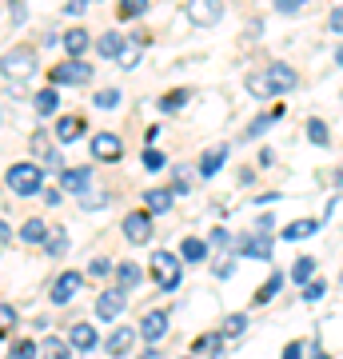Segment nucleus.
<instances>
[{
	"label": "nucleus",
	"mask_w": 343,
	"mask_h": 359,
	"mask_svg": "<svg viewBox=\"0 0 343 359\" xmlns=\"http://www.w3.org/2000/svg\"><path fill=\"white\" fill-rule=\"evenodd\" d=\"M0 72L8 80H28L36 72V48H28V44H16L0 56Z\"/></svg>",
	"instance_id": "f257e3e1"
},
{
	"label": "nucleus",
	"mask_w": 343,
	"mask_h": 359,
	"mask_svg": "<svg viewBox=\"0 0 343 359\" xmlns=\"http://www.w3.org/2000/svg\"><path fill=\"white\" fill-rule=\"evenodd\" d=\"M4 184H8V192L16 196H36L40 184H44V172L36 164H13L4 172Z\"/></svg>",
	"instance_id": "f03ea898"
},
{
	"label": "nucleus",
	"mask_w": 343,
	"mask_h": 359,
	"mask_svg": "<svg viewBox=\"0 0 343 359\" xmlns=\"http://www.w3.org/2000/svg\"><path fill=\"white\" fill-rule=\"evenodd\" d=\"M152 276H156V283H160L164 292H176L180 276H184L180 256H172V252H156V256H152Z\"/></svg>",
	"instance_id": "7ed1b4c3"
},
{
	"label": "nucleus",
	"mask_w": 343,
	"mask_h": 359,
	"mask_svg": "<svg viewBox=\"0 0 343 359\" xmlns=\"http://www.w3.org/2000/svg\"><path fill=\"white\" fill-rule=\"evenodd\" d=\"M188 20L196 28H212L224 20V0H188Z\"/></svg>",
	"instance_id": "20e7f679"
},
{
	"label": "nucleus",
	"mask_w": 343,
	"mask_h": 359,
	"mask_svg": "<svg viewBox=\"0 0 343 359\" xmlns=\"http://www.w3.org/2000/svg\"><path fill=\"white\" fill-rule=\"evenodd\" d=\"M92 76V68L84 65V56H68V60H60V65L52 68V84L60 88V84H84V80Z\"/></svg>",
	"instance_id": "39448f33"
},
{
	"label": "nucleus",
	"mask_w": 343,
	"mask_h": 359,
	"mask_svg": "<svg viewBox=\"0 0 343 359\" xmlns=\"http://www.w3.org/2000/svg\"><path fill=\"white\" fill-rule=\"evenodd\" d=\"M128 308V292L124 287H108V292L100 295V299H96V316H100V320H120V311Z\"/></svg>",
	"instance_id": "423d86ee"
},
{
	"label": "nucleus",
	"mask_w": 343,
	"mask_h": 359,
	"mask_svg": "<svg viewBox=\"0 0 343 359\" xmlns=\"http://www.w3.org/2000/svg\"><path fill=\"white\" fill-rule=\"evenodd\" d=\"M124 236H128V244H148V236H152V212H128Z\"/></svg>",
	"instance_id": "0eeeda50"
},
{
	"label": "nucleus",
	"mask_w": 343,
	"mask_h": 359,
	"mask_svg": "<svg viewBox=\"0 0 343 359\" xmlns=\"http://www.w3.org/2000/svg\"><path fill=\"white\" fill-rule=\"evenodd\" d=\"M136 335H144L148 344H160V339L168 335V311H160V308L148 311V316L140 320V327H136Z\"/></svg>",
	"instance_id": "6e6552de"
},
{
	"label": "nucleus",
	"mask_w": 343,
	"mask_h": 359,
	"mask_svg": "<svg viewBox=\"0 0 343 359\" xmlns=\"http://www.w3.org/2000/svg\"><path fill=\"white\" fill-rule=\"evenodd\" d=\"M92 188V168H60V192L84 196Z\"/></svg>",
	"instance_id": "1a4fd4ad"
},
{
	"label": "nucleus",
	"mask_w": 343,
	"mask_h": 359,
	"mask_svg": "<svg viewBox=\"0 0 343 359\" xmlns=\"http://www.w3.org/2000/svg\"><path fill=\"white\" fill-rule=\"evenodd\" d=\"M236 256L271 259V236H243V240H236Z\"/></svg>",
	"instance_id": "9d476101"
},
{
	"label": "nucleus",
	"mask_w": 343,
	"mask_h": 359,
	"mask_svg": "<svg viewBox=\"0 0 343 359\" xmlns=\"http://www.w3.org/2000/svg\"><path fill=\"white\" fill-rule=\"evenodd\" d=\"M80 283H84V276H80V271H60V276H56V283H52V304H68V299L80 292Z\"/></svg>",
	"instance_id": "9b49d317"
},
{
	"label": "nucleus",
	"mask_w": 343,
	"mask_h": 359,
	"mask_svg": "<svg viewBox=\"0 0 343 359\" xmlns=\"http://www.w3.org/2000/svg\"><path fill=\"white\" fill-rule=\"evenodd\" d=\"M92 156H96V160H120V156H124V144H120V136H112V132H96V136H92Z\"/></svg>",
	"instance_id": "f8f14e48"
},
{
	"label": "nucleus",
	"mask_w": 343,
	"mask_h": 359,
	"mask_svg": "<svg viewBox=\"0 0 343 359\" xmlns=\"http://www.w3.org/2000/svg\"><path fill=\"white\" fill-rule=\"evenodd\" d=\"M84 132H88V120H84V116H60V120H56V140L60 144L80 140Z\"/></svg>",
	"instance_id": "ddd939ff"
},
{
	"label": "nucleus",
	"mask_w": 343,
	"mask_h": 359,
	"mask_svg": "<svg viewBox=\"0 0 343 359\" xmlns=\"http://www.w3.org/2000/svg\"><path fill=\"white\" fill-rule=\"evenodd\" d=\"M144 44H148V36H144V32H136L132 40H124V44H120V52H116V60H120V68H136V65H140Z\"/></svg>",
	"instance_id": "4468645a"
},
{
	"label": "nucleus",
	"mask_w": 343,
	"mask_h": 359,
	"mask_svg": "<svg viewBox=\"0 0 343 359\" xmlns=\"http://www.w3.org/2000/svg\"><path fill=\"white\" fill-rule=\"evenodd\" d=\"M100 344V335L92 323H72L68 327V347H76V351H92V347Z\"/></svg>",
	"instance_id": "2eb2a0df"
},
{
	"label": "nucleus",
	"mask_w": 343,
	"mask_h": 359,
	"mask_svg": "<svg viewBox=\"0 0 343 359\" xmlns=\"http://www.w3.org/2000/svg\"><path fill=\"white\" fill-rule=\"evenodd\" d=\"M267 80H271L276 96H280V92L300 88V76H295V68H292V65H271V68H267Z\"/></svg>",
	"instance_id": "dca6fc26"
},
{
	"label": "nucleus",
	"mask_w": 343,
	"mask_h": 359,
	"mask_svg": "<svg viewBox=\"0 0 343 359\" xmlns=\"http://www.w3.org/2000/svg\"><path fill=\"white\" fill-rule=\"evenodd\" d=\"M32 152L44 160V168H48V172H60V168H64L60 152H56V148L48 144V136H44V132H36V136H32Z\"/></svg>",
	"instance_id": "f3484780"
},
{
	"label": "nucleus",
	"mask_w": 343,
	"mask_h": 359,
	"mask_svg": "<svg viewBox=\"0 0 343 359\" xmlns=\"http://www.w3.org/2000/svg\"><path fill=\"white\" fill-rule=\"evenodd\" d=\"M283 112H288V108H280V104H276V108H267L264 116H255L252 124L243 128V136H248V140H255V136H264V132L271 128V124H276V120H283Z\"/></svg>",
	"instance_id": "a211bd4d"
},
{
	"label": "nucleus",
	"mask_w": 343,
	"mask_h": 359,
	"mask_svg": "<svg viewBox=\"0 0 343 359\" xmlns=\"http://www.w3.org/2000/svg\"><path fill=\"white\" fill-rule=\"evenodd\" d=\"M132 339H136V327H124V323H116V332L104 339V347H108V355H124L128 347H132Z\"/></svg>",
	"instance_id": "6ab92c4d"
},
{
	"label": "nucleus",
	"mask_w": 343,
	"mask_h": 359,
	"mask_svg": "<svg viewBox=\"0 0 343 359\" xmlns=\"http://www.w3.org/2000/svg\"><path fill=\"white\" fill-rule=\"evenodd\" d=\"M60 44L68 48V56H84V52L92 48V36L84 32V28H68V32L60 36Z\"/></svg>",
	"instance_id": "aec40b11"
},
{
	"label": "nucleus",
	"mask_w": 343,
	"mask_h": 359,
	"mask_svg": "<svg viewBox=\"0 0 343 359\" xmlns=\"http://www.w3.org/2000/svg\"><path fill=\"white\" fill-rule=\"evenodd\" d=\"M224 160H228V148H224V144H220V148H208V152H203V160H200V176H216L220 168H224Z\"/></svg>",
	"instance_id": "412c9836"
},
{
	"label": "nucleus",
	"mask_w": 343,
	"mask_h": 359,
	"mask_svg": "<svg viewBox=\"0 0 343 359\" xmlns=\"http://www.w3.org/2000/svg\"><path fill=\"white\" fill-rule=\"evenodd\" d=\"M319 231V219H292L288 228H283V240H307V236H316Z\"/></svg>",
	"instance_id": "4be33fe9"
},
{
	"label": "nucleus",
	"mask_w": 343,
	"mask_h": 359,
	"mask_svg": "<svg viewBox=\"0 0 343 359\" xmlns=\"http://www.w3.org/2000/svg\"><path fill=\"white\" fill-rule=\"evenodd\" d=\"M172 200H176V192H172V188H152V192L144 196V204H148V212H168V208H172Z\"/></svg>",
	"instance_id": "5701e85b"
},
{
	"label": "nucleus",
	"mask_w": 343,
	"mask_h": 359,
	"mask_svg": "<svg viewBox=\"0 0 343 359\" xmlns=\"http://www.w3.org/2000/svg\"><path fill=\"white\" fill-rule=\"evenodd\" d=\"M243 332H248V316H243V311H231L228 320L220 323V335H224V339H240Z\"/></svg>",
	"instance_id": "b1692460"
},
{
	"label": "nucleus",
	"mask_w": 343,
	"mask_h": 359,
	"mask_svg": "<svg viewBox=\"0 0 343 359\" xmlns=\"http://www.w3.org/2000/svg\"><path fill=\"white\" fill-rule=\"evenodd\" d=\"M243 84H248V92H252L255 100H267V96H276V88H271L267 72H252V76L243 80Z\"/></svg>",
	"instance_id": "393cba45"
},
{
	"label": "nucleus",
	"mask_w": 343,
	"mask_h": 359,
	"mask_svg": "<svg viewBox=\"0 0 343 359\" xmlns=\"http://www.w3.org/2000/svg\"><path fill=\"white\" fill-rule=\"evenodd\" d=\"M140 264H132V259H124V264H116V280H120V287H136V283H140Z\"/></svg>",
	"instance_id": "a878e982"
},
{
	"label": "nucleus",
	"mask_w": 343,
	"mask_h": 359,
	"mask_svg": "<svg viewBox=\"0 0 343 359\" xmlns=\"http://www.w3.org/2000/svg\"><path fill=\"white\" fill-rule=\"evenodd\" d=\"M36 116H52L56 112V108H60V96H56V84H52V88H40L36 92Z\"/></svg>",
	"instance_id": "bb28decb"
},
{
	"label": "nucleus",
	"mask_w": 343,
	"mask_h": 359,
	"mask_svg": "<svg viewBox=\"0 0 343 359\" xmlns=\"http://www.w3.org/2000/svg\"><path fill=\"white\" fill-rule=\"evenodd\" d=\"M180 256L188 259V264H200V259L208 256V244H203L200 236H188V240H184V248H180Z\"/></svg>",
	"instance_id": "cd10ccee"
},
{
	"label": "nucleus",
	"mask_w": 343,
	"mask_h": 359,
	"mask_svg": "<svg viewBox=\"0 0 343 359\" xmlns=\"http://www.w3.org/2000/svg\"><path fill=\"white\" fill-rule=\"evenodd\" d=\"M44 236H48L44 219H28L25 228H20V240H25V244H44Z\"/></svg>",
	"instance_id": "c85d7f7f"
},
{
	"label": "nucleus",
	"mask_w": 343,
	"mask_h": 359,
	"mask_svg": "<svg viewBox=\"0 0 343 359\" xmlns=\"http://www.w3.org/2000/svg\"><path fill=\"white\" fill-rule=\"evenodd\" d=\"M184 104H188V88H172V92L164 96V100H160V112L172 116V112H180Z\"/></svg>",
	"instance_id": "c756f323"
},
{
	"label": "nucleus",
	"mask_w": 343,
	"mask_h": 359,
	"mask_svg": "<svg viewBox=\"0 0 343 359\" xmlns=\"http://www.w3.org/2000/svg\"><path fill=\"white\" fill-rule=\"evenodd\" d=\"M120 44H124V36H116V32H104V36L96 40V52H100V56H108V60H116Z\"/></svg>",
	"instance_id": "7c9ffc66"
},
{
	"label": "nucleus",
	"mask_w": 343,
	"mask_h": 359,
	"mask_svg": "<svg viewBox=\"0 0 343 359\" xmlns=\"http://www.w3.org/2000/svg\"><path fill=\"white\" fill-rule=\"evenodd\" d=\"M307 140L311 144H319V148H328V124H323V120H316V116H311V120H307Z\"/></svg>",
	"instance_id": "2f4dec72"
},
{
	"label": "nucleus",
	"mask_w": 343,
	"mask_h": 359,
	"mask_svg": "<svg viewBox=\"0 0 343 359\" xmlns=\"http://www.w3.org/2000/svg\"><path fill=\"white\" fill-rule=\"evenodd\" d=\"M280 287H283V276L276 271V276H271V280H267L264 287L255 292V304H271V295H280Z\"/></svg>",
	"instance_id": "473e14b6"
},
{
	"label": "nucleus",
	"mask_w": 343,
	"mask_h": 359,
	"mask_svg": "<svg viewBox=\"0 0 343 359\" xmlns=\"http://www.w3.org/2000/svg\"><path fill=\"white\" fill-rule=\"evenodd\" d=\"M311 276H316V259H311V256L295 259V268H292V280H295V283H307Z\"/></svg>",
	"instance_id": "72a5a7b5"
},
{
	"label": "nucleus",
	"mask_w": 343,
	"mask_h": 359,
	"mask_svg": "<svg viewBox=\"0 0 343 359\" xmlns=\"http://www.w3.org/2000/svg\"><path fill=\"white\" fill-rule=\"evenodd\" d=\"M148 4H152V0H120V16H124V20H136V16L148 13Z\"/></svg>",
	"instance_id": "f704fd0d"
},
{
	"label": "nucleus",
	"mask_w": 343,
	"mask_h": 359,
	"mask_svg": "<svg viewBox=\"0 0 343 359\" xmlns=\"http://www.w3.org/2000/svg\"><path fill=\"white\" fill-rule=\"evenodd\" d=\"M92 104H96V108H104V112H112V108H120V88H100Z\"/></svg>",
	"instance_id": "c9c22d12"
},
{
	"label": "nucleus",
	"mask_w": 343,
	"mask_h": 359,
	"mask_svg": "<svg viewBox=\"0 0 343 359\" xmlns=\"http://www.w3.org/2000/svg\"><path fill=\"white\" fill-rule=\"evenodd\" d=\"M68 355H72V347L64 339H44V359H68Z\"/></svg>",
	"instance_id": "e433bc0d"
},
{
	"label": "nucleus",
	"mask_w": 343,
	"mask_h": 359,
	"mask_svg": "<svg viewBox=\"0 0 343 359\" xmlns=\"http://www.w3.org/2000/svg\"><path fill=\"white\" fill-rule=\"evenodd\" d=\"M13 327H16V308L13 304H0V339L13 332Z\"/></svg>",
	"instance_id": "4c0bfd02"
},
{
	"label": "nucleus",
	"mask_w": 343,
	"mask_h": 359,
	"mask_svg": "<svg viewBox=\"0 0 343 359\" xmlns=\"http://www.w3.org/2000/svg\"><path fill=\"white\" fill-rule=\"evenodd\" d=\"M164 164H168L164 152H156V148H144V168H148V172H160Z\"/></svg>",
	"instance_id": "58836bf2"
},
{
	"label": "nucleus",
	"mask_w": 343,
	"mask_h": 359,
	"mask_svg": "<svg viewBox=\"0 0 343 359\" xmlns=\"http://www.w3.org/2000/svg\"><path fill=\"white\" fill-rule=\"evenodd\" d=\"M108 271H112V259H92L88 276H92V280H104V276H108Z\"/></svg>",
	"instance_id": "ea45409f"
},
{
	"label": "nucleus",
	"mask_w": 343,
	"mask_h": 359,
	"mask_svg": "<svg viewBox=\"0 0 343 359\" xmlns=\"http://www.w3.org/2000/svg\"><path fill=\"white\" fill-rule=\"evenodd\" d=\"M323 292H328V287H323V283H319V280L304 283V299H307V304H316V299H319V295H323Z\"/></svg>",
	"instance_id": "a19ab883"
},
{
	"label": "nucleus",
	"mask_w": 343,
	"mask_h": 359,
	"mask_svg": "<svg viewBox=\"0 0 343 359\" xmlns=\"http://www.w3.org/2000/svg\"><path fill=\"white\" fill-rule=\"evenodd\" d=\"M52 236H56V240H48V252H52V256H64V252H68V240H64V231H52Z\"/></svg>",
	"instance_id": "79ce46f5"
},
{
	"label": "nucleus",
	"mask_w": 343,
	"mask_h": 359,
	"mask_svg": "<svg viewBox=\"0 0 343 359\" xmlns=\"http://www.w3.org/2000/svg\"><path fill=\"white\" fill-rule=\"evenodd\" d=\"M304 4H307V0H276V13H288V16H292V13H300Z\"/></svg>",
	"instance_id": "37998d69"
},
{
	"label": "nucleus",
	"mask_w": 343,
	"mask_h": 359,
	"mask_svg": "<svg viewBox=\"0 0 343 359\" xmlns=\"http://www.w3.org/2000/svg\"><path fill=\"white\" fill-rule=\"evenodd\" d=\"M13 355H16V359H36V344H28V339H25V344H16Z\"/></svg>",
	"instance_id": "c03bdc74"
},
{
	"label": "nucleus",
	"mask_w": 343,
	"mask_h": 359,
	"mask_svg": "<svg viewBox=\"0 0 343 359\" xmlns=\"http://www.w3.org/2000/svg\"><path fill=\"white\" fill-rule=\"evenodd\" d=\"M283 359H304V344H300V339L288 344V347H283Z\"/></svg>",
	"instance_id": "a18cd8bd"
},
{
	"label": "nucleus",
	"mask_w": 343,
	"mask_h": 359,
	"mask_svg": "<svg viewBox=\"0 0 343 359\" xmlns=\"http://www.w3.org/2000/svg\"><path fill=\"white\" fill-rule=\"evenodd\" d=\"M231 271H236V264H231V259H220V264H216V276H220V280H228Z\"/></svg>",
	"instance_id": "49530a36"
},
{
	"label": "nucleus",
	"mask_w": 343,
	"mask_h": 359,
	"mask_svg": "<svg viewBox=\"0 0 343 359\" xmlns=\"http://www.w3.org/2000/svg\"><path fill=\"white\" fill-rule=\"evenodd\" d=\"M331 32H343V8H331Z\"/></svg>",
	"instance_id": "de8ad7c7"
},
{
	"label": "nucleus",
	"mask_w": 343,
	"mask_h": 359,
	"mask_svg": "<svg viewBox=\"0 0 343 359\" xmlns=\"http://www.w3.org/2000/svg\"><path fill=\"white\" fill-rule=\"evenodd\" d=\"M88 8V0H68V16H80Z\"/></svg>",
	"instance_id": "09e8293b"
},
{
	"label": "nucleus",
	"mask_w": 343,
	"mask_h": 359,
	"mask_svg": "<svg viewBox=\"0 0 343 359\" xmlns=\"http://www.w3.org/2000/svg\"><path fill=\"white\" fill-rule=\"evenodd\" d=\"M212 244H216V248H224V244H228V231H224V228H216V231H212Z\"/></svg>",
	"instance_id": "8fccbe9b"
},
{
	"label": "nucleus",
	"mask_w": 343,
	"mask_h": 359,
	"mask_svg": "<svg viewBox=\"0 0 343 359\" xmlns=\"http://www.w3.org/2000/svg\"><path fill=\"white\" fill-rule=\"evenodd\" d=\"M335 65L343 68V44H339V48H335Z\"/></svg>",
	"instance_id": "3c124183"
},
{
	"label": "nucleus",
	"mask_w": 343,
	"mask_h": 359,
	"mask_svg": "<svg viewBox=\"0 0 343 359\" xmlns=\"http://www.w3.org/2000/svg\"><path fill=\"white\" fill-rule=\"evenodd\" d=\"M311 359H331V355H323V351H319V347H311Z\"/></svg>",
	"instance_id": "603ef678"
},
{
	"label": "nucleus",
	"mask_w": 343,
	"mask_h": 359,
	"mask_svg": "<svg viewBox=\"0 0 343 359\" xmlns=\"http://www.w3.org/2000/svg\"><path fill=\"white\" fill-rule=\"evenodd\" d=\"M0 240H8V224H0Z\"/></svg>",
	"instance_id": "864d4df0"
},
{
	"label": "nucleus",
	"mask_w": 343,
	"mask_h": 359,
	"mask_svg": "<svg viewBox=\"0 0 343 359\" xmlns=\"http://www.w3.org/2000/svg\"><path fill=\"white\" fill-rule=\"evenodd\" d=\"M335 184H339V188H343V172H335Z\"/></svg>",
	"instance_id": "5fc2aeb1"
},
{
	"label": "nucleus",
	"mask_w": 343,
	"mask_h": 359,
	"mask_svg": "<svg viewBox=\"0 0 343 359\" xmlns=\"http://www.w3.org/2000/svg\"><path fill=\"white\" fill-rule=\"evenodd\" d=\"M212 359H224V355H212Z\"/></svg>",
	"instance_id": "6e6d98bb"
},
{
	"label": "nucleus",
	"mask_w": 343,
	"mask_h": 359,
	"mask_svg": "<svg viewBox=\"0 0 343 359\" xmlns=\"http://www.w3.org/2000/svg\"><path fill=\"white\" fill-rule=\"evenodd\" d=\"M144 359H156V355H144Z\"/></svg>",
	"instance_id": "4d7b16f0"
},
{
	"label": "nucleus",
	"mask_w": 343,
	"mask_h": 359,
	"mask_svg": "<svg viewBox=\"0 0 343 359\" xmlns=\"http://www.w3.org/2000/svg\"><path fill=\"white\" fill-rule=\"evenodd\" d=\"M8 359H16V355H8Z\"/></svg>",
	"instance_id": "13d9d810"
}]
</instances>
